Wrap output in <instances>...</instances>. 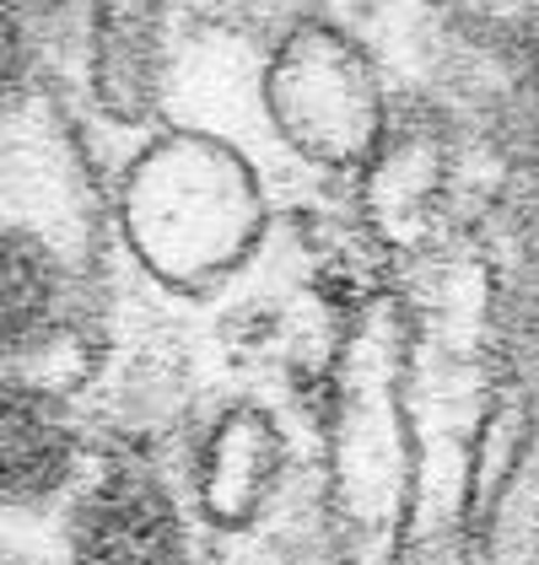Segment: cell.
<instances>
[{
    "mask_svg": "<svg viewBox=\"0 0 539 565\" xmlns=\"http://www.w3.org/2000/svg\"><path fill=\"white\" fill-rule=\"evenodd\" d=\"M0 565H44V561H33V555H22V550H0Z\"/></svg>",
    "mask_w": 539,
    "mask_h": 565,
    "instance_id": "obj_5",
    "label": "cell"
},
{
    "mask_svg": "<svg viewBox=\"0 0 539 565\" xmlns=\"http://www.w3.org/2000/svg\"><path fill=\"white\" fill-rule=\"evenodd\" d=\"M71 269L44 232L0 221V366H33L65 340Z\"/></svg>",
    "mask_w": 539,
    "mask_h": 565,
    "instance_id": "obj_3",
    "label": "cell"
},
{
    "mask_svg": "<svg viewBox=\"0 0 539 565\" xmlns=\"http://www.w3.org/2000/svg\"><path fill=\"white\" fill-rule=\"evenodd\" d=\"M33 76H39V28L28 17V0H0V119L22 108Z\"/></svg>",
    "mask_w": 539,
    "mask_h": 565,
    "instance_id": "obj_4",
    "label": "cell"
},
{
    "mask_svg": "<svg viewBox=\"0 0 539 565\" xmlns=\"http://www.w3.org/2000/svg\"><path fill=\"white\" fill-rule=\"evenodd\" d=\"M82 479V431L60 388L0 366V512H49Z\"/></svg>",
    "mask_w": 539,
    "mask_h": 565,
    "instance_id": "obj_2",
    "label": "cell"
},
{
    "mask_svg": "<svg viewBox=\"0 0 539 565\" xmlns=\"http://www.w3.org/2000/svg\"><path fill=\"white\" fill-rule=\"evenodd\" d=\"M65 565H189V522L179 495L135 463L76 479L60 501Z\"/></svg>",
    "mask_w": 539,
    "mask_h": 565,
    "instance_id": "obj_1",
    "label": "cell"
}]
</instances>
